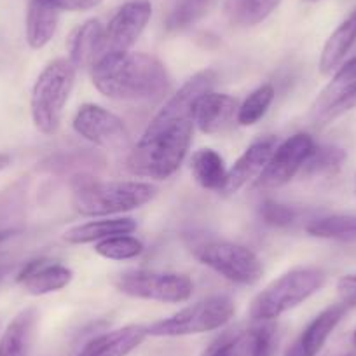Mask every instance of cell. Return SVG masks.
Listing matches in <instances>:
<instances>
[{
    "label": "cell",
    "instance_id": "11",
    "mask_svg": "<svg viewBox=\"0 0 356 356\" xmlns=\"http://www.w3.org/2000/svg\"><path fill=\"white\" fill-rule=\"evenodd\" d=\"M316 149L313 136L306 133H297L280 143L273 152L271 159L266 164L260 177L257 178V187L264 191H273L289 184L297 173H300L313 150Z\"/></svg>",
    "mask_w": 356,
    "mask_h": 356
},
{
    "label": "cell",
    "instance_id": "1",
    "mask_svg": "<svg viewBox=\"0 0 356 356\" xmlns=\"http://www.w3.org/2000/svg\"><path fill=\"white\" fill-rule=\"evenodd\" d=\"M213 70L197 72L159 108L140 140L133 143L126 159V170L140 178L166 180L186 161L194 135V105L197 98L211 91Z\"/></svg>",
    "mask_w": 356,
    "mask_h": 356
},
{
    "label": "cell",
    "instance_id": "37",
    "mask_svg": "<svg viewBox=\"0 0 356 356\" xmlns=\"http://www.w3.org/2000/svg\"><path fill=\"white\" fill-rule=\"evenodd\" d=\"M306 2H318V0H306Z\"/></svg>",
    "mask_w": 356,
    "mask_h": 356
},
{
    "label": "cell",
    "instance_id": "30",
    "mask_svg": "<svg viewBox=\"0 0 356 356\" xmlns=\"http://www.w3.org/2000/svg\"><path fill=\"white\" fill-rule=\"evenodd\" d=\"M145 250L143 243L131 234H119L104 241L95 243V252L107 260H131L140 257Z\"/></svg>",
    "mask_w": 356,
    "mask_h": 356
},
{
    "label": "cell",
    "instance_id": "2",
    "mask_svg": "<svg viewBox=\"0 0 356 356\" xmlns=\"http://www.w3.org/2000/svg\"><path fill=\"white\" fill-rule=\"evenodd\" d=\"M89 70L95 88L115 102L154 104L171 88L166 67L156 56L145 53L107 54Z\"/></svg>",
    "mask_w": 356,
    "mask_h": 356
},
{
    "label": "cell",
    "instance_id": "5",
    "mask_svg": "<svg viewBox=\"0 0 356 356\" xmlns=\"http://www.w3.org/2000/svg\"><path fill=\"white\" fill-rule=\"evenodd\" d=\"M77 68L68 58H58L46 65L30 95V114L42 135H54L61 124L63 108L75 84Z\"/></svg>",
    "mask_w": 356,
    "mask_h": 356
},
{
    "label": "cell",
    "instance_id": "15",
    "mask_svg": "<svg viewBox=\"0 0 356 356\" xmlns=\"http://www.w3.org/2000/svg\"><path fill=\"white\" fill-rule=\"evenodd\" d=\"M348 313V306L344 302L334 304L321 311L313 321H309L306 328L300 332L299 337L293 341V344L286 349L283 356H318V353L323 349L325 342L332 335L344 314Z\"/></svg>",
    "mask_w": 356,
    "mask_h": 356
},
{
    "label": "cell",
    "instance_id": "4",
    "mask_svg": "<svg viewBox=\"0 0 356 356\" xmlns=\"http://www.w3.org/2000/svg\"><path fill=\"white\" fill-rule=\"evenodd\" d=\"M325 273L320 267H296L271 282L250 304L253 321H273L318 292L325 285Z\"/></svg>",
    "mask_w": 356,
    "mask_h": 356
},
{
    "label": "cell",
    "instance_id": "24",
    "mask_svg": "<svg viewBox=\"0 0 356 356\" xmlns=\"http://www.w3.org/2000/svg\"><path fill=\"white\" fill-rule=\"evenodd\" d=\"M282 0H225L224 15L234 26H255L267 19Z\"/></svg>",
    "mask_w": 356,
    "mask_h": 356
},
{
    "label": "cell",
    "instance_id": "25",
    "mask_svg": "<svg viewBox=\"0 0 356 356\" xmlns=\"http://www.w3.org/2000/svg\"><path fill=\"white\" fill-rule=\"evenodd\" d=\"M236 356H275L276 328L273 325L250 328L234 337Z\"/></svg>",
    "mask_w": 356,
    "mask_h": 356
},
{
    "label": "cell",
    "instance_id": "18",
    "mask_svg": "<svg viewBox=\"0 0 356 356\" xmlns=\"http://www.w3.org/2000/svg\"><path fill=\"white\" fill-rule=\"evenodd\" d=\"M56 0H30L26 11V42L32 49H42L53 40L60 23Z\"/></svg>",
    "mask_w": 356,
    "mask_h": 356
},
{
    "label": "cell",
    "instance_id": "38",
    "mask_svg": "<svg viewBox=\"0 0 356 356\" xmlns=\"http://www.w3.org/2000/svg\"><path fill=\"white\" fill-rule=\"evenodd\" d=\"M353 339H355V344H356V332H355V337H353Z\"/></svg>",
    "mask_w": 356,
    "mask_h": 356
},
{
    "label": "cell",
    "instance_id": "6",
    "mask_svg": "<svg viewBox=\"0 0 356 356\" xmlns=\"http://www.w3.org/2000/svg\"><path fill=\"white\" fill-rule=\"evenodd\" d=\"M236 313L234 300L227 296H210L184 307L173 316L147 327L152 337H186L217 330L227 325Z\"/></svg>",
    "mask_w": 356,
    "mask_h": 356
},
{
    "label": "cell",
    "instance_id": "7",
    "mask_svg": "<svg viewBox=\"0 0 356 356\" xmlns=\"http://www.w3.org/2000/svg\"><path fill=\"white\" fill-rule=\"evenodd\" d=\"M114 286L121 293L135 299L168 304L186 302L194 290V283L189 276L149 269H129L119 273L114 280Z\"/></svg>",
    "mask_w": 356,
    "mask_h": 356
},
{
    "label": "cell",
    "instance_id": "21",
    "mask_svg": "<svg viewBox=\"0 0 356 356\" xmlns=\"http://www.w3.org/2000/svg\"><path fill=\"white\" fill-rule=\"evenodd\" d=\"M136 229V222L129 217L100 218L86 224L74 225L65 231L63 239L72 245H86V243H98L104 239L119 234H131Z\"/></svg>",
    "mask_w": 356,
    "mask_h": 356
},
{
    "label": "cell",
    "instance_id": "3",
    "mask_svg": "<svg viewBox=\"0 0 356 356\" xmlns=\"http://www.w3.org/2000/svg\"><path fill=\"white\" fill-rule=\"evenodd\" d=\"M156 194L157 187L150 182H102L88 175H79L72 180V207L82 217H111L138 210L150 203Z\"/></svg>",
    "mask_w": 356,
    "mask_h": 356
},
{
    "label": "cell",
    "instance_id": "16",
    "mask_svg": "<svg viewBox=\"0 0 356 356\" xmlns=\"http://www.w3.org/2000/svg\"><path fill=\"white\" fill-rule=\"evenodd\" d=\"M72 278H74V273L70 267L51 262V260L37 259L23 267L16 282L30 296H47V293L60 292L65 286L70 285Z\"/></svg>",
    "mask_w": 356,
    "mask_h": 356
},
{
    "label": "cell",
    "instance_id": "23",
    "mask_svg": "<svg viewBox=\"0 0 356 356\" xmlns=\"http://www.w3.org/2000/svg\"><path fill=\"white\" fill-rule=\"evenodd\" d=\"M191 173L197 186L220 194L227 178V166L224 157L213 149H201L191 157Z\"/></svg>",
    "mask_w": 356,
    "mask_h": 356
},
{
    "label": "cell",
    "instance_id": "22",
    "mask_svg": "<svg viewBox=\"0 0 356 356\" xmlns=\"http://www.w3.org/2000/svg\"><path fill=\"white\" fill-rule=\"evenodd\" d=\"M356 42V11L344 19L337 29L332 32L321 49L320 72L323 75L332 74L342 65L344 58Z\"/></svg>",
    "mask_w": 356,
    "mask_h": 356
},
{
    "label": "cell",
    "instance_id": "8",
    "mask_svg": "<svg viewBox=\"0 0 356 356\" xmlns=\"http://www.w3.org/2000/svg\"><path fill=\"white\" fill-rule=\"evenodd\" d=\"M194 255L236 285H255L264 275L259 257L246 246L231 241H208L194 250Z\"/></svg>",
    "mask_w": 356,
    "mask_h": 356
},
{
    "label": "cell",
    "instance_id": "12",
    "mask_svg": "<svg viewBox=\"0 0 356 356\" xmlns=\"http://www.w3.org/2000/svg\"><path fill=\"white\" fill-rule=\"evenodd\" d=\"M356 107V56L335 70L332 81L311 107V119L316 126H325Z\"/></svg>",
    "mask_w": 356,
    "mask_h": 356
},
{
    "label": "cell",
    "instance_id": "31",
    "mask_svg": "<svg viewBox=\"0 0 356 356\" xmlns=\"http://www.w3.org/2000/svg\"><path fill=\"white\" fill-rule=\"evenodd\" d=\"M260 218L271 227H289L296 220V210L276 201H264L260 204Z\"/></svg>",
    "mask_w": 356,
    "mask_h": 356
},
{
    "label": "cell",
    "instance_id": "36",
    "mask_svg": "<svg viewBox=\"0 0 356 356\" xmlns=\"http://www.w3.org/2000/svg\"><path fill=\"white\" fill-rule=\"evenodd\" d=\"M6 273H8V267H6V266H0V280L4 278Z\"/></svg>",
    "mask_w": 356,
    "mask_h": 356
},
{
    "label": "cell",
    "instance_id": "34",
    "mask_svg": "<svg viewBox=\"0 0 356 356\" xmlns=\"http://www.w3.org/2000/svg\"><path fill=\"white\" fill-rule=\"evenodd\" d=\"M104 0H56L58 8L61 11L68 13H84L89 9H95L97 6H100Z\"/></svg>",
    "mask_w": 356,
    "mask_h": 356
},
{
    "label": "cell",
    "instance_id": "39",
    "mask_svg": "<svg viewBox=\"0 0 356 356\" xmlns=\"http://www.w3.org/2000/svg\"><path fill=\"white\" fill-rule=\"evenodd\" d=\"M355 187H356V184H355Z\"/></svg>",
    "mask_w": 356,
    "mask_h": 356
},
{
    "label": "cell",
    "instance_id": "10",
    "mask_svg": "<svg viewBox=\"0 0 356 356\" xmlns=\"http://www.w3.org/2000/svg\"><path fill=\"white\" fill-rule=\"evenodd\" d=\"M152 18L149 0H128L115 11L107 26H104L100 58L131 49ZM98 58V60H100Z\"/></svg>",
    "mask_w": 356,
    "mask_h": 356
},
{
    "label": "cell",
    "instance_id": "19",
    "mask_svg": "<svg viewBox=\"0 0 356 356\" xmlns=\"http://www.w3.org/2000/svg\"><path fill=\"white\" fill-rule=\"evenodd\" d=\"M104 25L98 19H88L70 35L67 42L68 60L77 68H91L100 58Z\"/></svg>",
    "mask_w": 356,
    "mask_h": 356
},
{
    "label": "cell",
    "instance_id": "17",
    "mask_svg": "<svg viewBox=\"0 0 356 356\" xmlns=\"http://www.w3.org/2000/svg\"><path fill=\"white\" fill-rule=\"evenodd\" d=\"M147 335V327L143 325H126L86 342L77 356H128L145 341Z\"/></svg>",
    "mask_w": 356,
    "mask_h": 356
},
{
    "label": "cell",
    "instance_id": "27",
    "mask_svg": "<svg viewBox=\"0 0 356 356\" xmlns=\"http://www.w3.org/2000/svg\"><path fill=\"white\" fill-rule=\"evenodd\" d=\"M276 97L275 86L262 84L245 98L238 108V122L241 126H253L267 114Z\"/></svg>",
    "mask_w": 356,
    "mask_h": 356
},
{
    "label": "cell",
    "instance_id": "28",
    "mask_svg": "<svg viewBox=\"0 0 356 356\" xmlns=\"http://www.w3.org/2000/svg\"><path fill=\"white\" fill-rule=\"evenodd\" d=\"M213 2L215 0H177L166 18V29L170 32L189 29L210 11Z\"/></svg>",
    "mask_w": 356,
    "mask_h": 356
},
{
    "label": "cell",
    "instance_id": "26",
    "mask_svg": "<svg viewBox=\"0 0 356 356\" xmlns=\"http://www.w3.org/2000/svg\"><path fill=\"white\" fill-rule=\"evenodd\" d=\"M307 234L313 238L356 241V215H328L307 224Z\"/></svg>",
    "mask_w": 356,
    "mask_h": 356
},
{
    "label": "cell",
    "instance_id": "13",
    "mask_svg": "<svg viewBox=\"0 0 356 356\" xmlns=\"http://www.w3.org/2000/svg\"><path fill=\"white\" fill-rule=\"evenodd\" d=\"M239 102L225 93L207 91L194 105V124L204 135H218L238 122Z\"/></svg>",
    "mask_w": 356,
    "mask_h": 356
},
{
    "label": "cell",
    "instance_id": "32",
    "mask_svg": "<svg viewBox=\"0 0 356 356\" xmlns=\"http://www.w3.org/2000/svg\"><path fill=\"white\" fill-rule=\"evenodd\" d=\"M234 332L220 335L217 341L211 342L201 356H236L234 349Z\"/></svg>",
    "mask_w": 356,
    "mask_h": 356
},
{
    "label": "cell",
    "instance_id": "9",
    "mask_svg": "<svg viewBox=\"0 0 356 356\" xmlns=\"http://www.w3.org/2000/svg\"><path fill=\"white\" fill-rule=\"evenodd\" d=\"M74 131L86 142L93 143L100 149L122 152L133 147L131 133L126 128L124 121L114 112L95 104H86L75 112L72 121Z\"/></svg>",
    "mask_w": 356,
    "mask_h": 356
},
{
    "label": "cell",
    "instance_id": "35",
    "mask_svg": "<svg viewBox=\"0 0 356 356\" xmlns=\"http://www.w3.org/2000/svg\"><path fill=\"white\" fill-rule=\"evenodd\" d=\"M9 164H11V157H9L8 154H0V171L6 170Z\"/></svg>",
    "mask_w": 356,
    "mask_h": 356
},
{
    "label": "cell",
    "instance_id": "29",
    "mask_svg": "<svg viewBox=\"0 0 356 356\" xmlns=\"http://www.w3.org/2000/svg\"><path fill=\"white\" fill-rule=\"evenodd\" d=\"M346 161L344 149L335 145H321L313 150L307 163L304 164L300 173L304 177H323V175H334L341 170Z\"/></svg>",
    "mask_w": 356,
    "mask_h": 356
},
{
    "label": "cell",
    "instance_id": "20",
    "mask_svg": "<svg viewBox=\"0 0 356 356\" xmlns=\"http://www.w3.org/2000/svg\"><path fill=\"white\" fill-rule=\"evenodd\" d=\"M37 309L19 311L0 337V356H29L37 327Z\"/></svg>",
    "mask_w": 356,
    "mask_h": 356
},
{
    "label": "cell",
    "instance_id": "14",
    "mask_svg": "<svg viewBox=\"0 0 356 356\" xmlns=\"http://www.w3.org/2000/svg\"><path fill=\"white\" fill-rule=\"evenodd\" d=\"M278 147L276 138H262L259 142L252 143L241 156L238 157L231 170H227L224 189L220 191L222 196H234L238 191H241L246 184L260 177L266 164L271 159L273 152Z\"/></svg>",
    "mask_w": 356,
    "mask_h": 356
},
{
    "label": "cell",
    "instance_id": "33",
    "mask_svg": "<svg viewBox=\"0 0 356 356\" xmlns=\"http://www.w3.org/2000/svg\"><path fill=\"white\" fill-rule=\"evenodd\" d=\"M337 292L348 307H356V273L342 276L337 282Z\"/></svg>",
    "mask_w": 356,
    "mask_h": 356
}]
</instances>
